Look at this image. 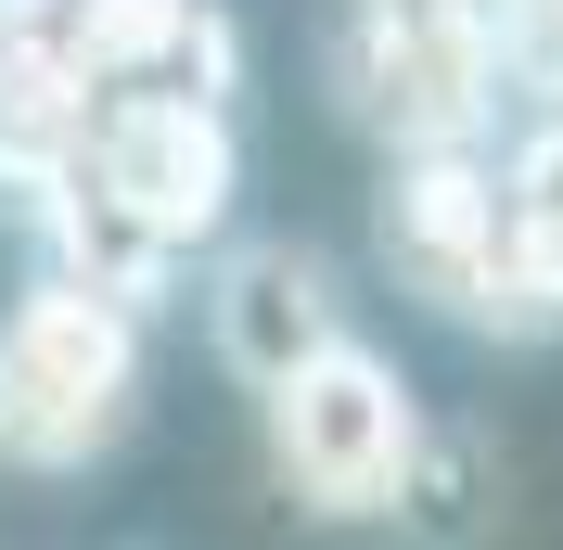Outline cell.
I'll return each mask as SVG.
<instances>
[{"label": "cell", "mask_w": 563, "mask_h": 550, "mask_svg": "<svg viewBox=\"0 0 563 550\" xmlns=\"http://www.w3.org/2000/svg\"><path fill=\"white\" fill-rule=\"evenodd\" d=\"M346 77H358V116H372V129H397V141H474L487 103H499L487 0H358Z\"/></svg>", "instance_id": "5b68a950"}, {"label": "cell", "mask_w": 563, "mask_h": 550, "mask_svg": "<svg viewBox=\"0 0 563 550\" xmlns=\"http://www.w3.org/2000/svg\"><path fill=\"white\" fill-rule=\"evenodd\" d=\"M38 218H52V256H65V282H90V295H115V308H154V295H167V243L141 231V218L115 206V193L77 167V154L38 179Z\"/></svg>", "instance_id": "52a82bcc"}, {"label": "cell", "mask_w": 563, "mask_h": 550, "mask_svg": "<svg viewBox=\"0 0 563 550\" xmlns=\"http://www.w3.org/2000/svg\"><path fill=\"white\" fill-rule=\"evenodd\" d=\"M385 270L410 282L422 308L474 320V333H538L551 320V295L526 270V231H512V179L474 167V141H397Z\"/></svg>", "instance_id": "6da1fadb"}, {"label": "cell", "mask_w": 563, "mask_h": 550, "mask_svg": "<svg viewBox=\"0 0 563 550\" xmlns=\"http://www.w3.org/2000/svg\"><path fill=\"white\" fill-rule=\"evenodd\" d=\"M269 397V448L282 474H295V499H320V513H385V499H410V384L372 359V345H308L282 384H256Z\"/></svg>", "instance_id": "3957f363"}, {"label": "cell", "mask_w": 563, "mask_h": 550, "mask_svg": "<svg viewBox=\"0 0 563 550\" xmlns=\"http://www.w3.org/2000/svg\"><path fill=\"white\" fill-rule=\"evenodd\" d=\"M77 167L103 179L167 256L218 243V218H231V193H244L231 116H218L206 90H90V141H77Z\"/></svg>", "instance_id": "277c9868"}, {"label": "cell", "mask_w": 563, "mask_h": 550, "mask_svg": "<svg viewBox=\"0 0 563 550\" xmlns=\"http://www.w3.org/2000/svg\"><path fill=\"white\" fill-rule=\"evenodd\" d=\"M512 231H526V270H538V295L563 320V116L512 154Z\"/></svg>", "instance_id": "9c48e42d"}, {"label": "cell", "mask_w": 563, "mask_h": 550, "mask_svg": "<svg viewBox=\"0 0 563 550\" xmlns=\"http://www.w3.org/2000/svg\"><path fill=\"white\" fill-rule=\"evenodd\" d=\"M129 384H141V308L90 282H38L0 320V448L13 461H90L129 422Z\"/></svg>", "instance_id": "7a4b0ae2"}, {"label": "cell", "mask_w": 563, "mask_h": 550, "mask_svg": "<svg viewBox=\"0 0 563 550\" xmlns=\"http://www.w3.org/2000/svg\"><path fill=\"white\" fill-rule=\"evenodd\" d=\"M308 345H333V295H320L308 256H231V282H218V359L244 384H282Z\"/></svg>", "instance_id": "8992f818"}, {"label": "cell", "mask_w": 563, "mask_h": 550, "mask_svg": "<svg viewBox=\"0 0 563 550\" xmlns=\"http://www.w3.org/2000/svg\"><path fill=\"white\" fill-rule=\"evenodd\" d=\"M77 141H90V77H77L52 38L13 26V38H0V179H13V193H38Z\"/></svg>", "instance_id": "ba28073f"}, {"label": "cell", "mask_w": 563, "mask_h": 550, "mask_svg": "<svg viewBox=\"0 0 563 550\" xmlns=\"http://www.w3.org/2000/svg\"><path fill=\"white\" fill-rule=\"evenodd\" d=\"M0 38H13V26H0Z\"/></svg>", "instance_id": "30bf717a"}]
</instances>
